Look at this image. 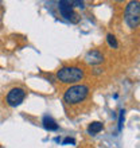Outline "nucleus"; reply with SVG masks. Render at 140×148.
I'll list each match as a JSON object with an SVG mask.
<instances>
[{"instance_id": "nucleus-11", "label": "nucleus", "mask_w": 140, "mask_h": 148, "mask_svg": "<svg viewBox=\"0 0 140 148\" xmlns=\"http://www.w3.org/2000/svg\"><path fill=\"white\" fill-rule=\"evenodd\" d=\"M71 5H73V7H80V8H82V10L85 8V3H84V1H80V0H73V1H71Z\"/></svg>"}, {"instance_id": "nucleus-6", "label": "nucleus", "mask_w": 140, "mask_h": 148, "mask_svg": "<svg viewBox=\"0 0 140 148\" xmlns=\"http://www.w3.org/2000/svg\"><path fill=\"white\" fill-rule=\"evenodd\" d=\"M85 61L89 65H100V63H102V61H104V55L100 53L98 50H90L88 51V54L85 55Z\"/></svg>"}, {"instance_id": "nucleus-4", "label": "nucleus", "mask_w": 140, "mask_h": 148, "mask_svg": "<svg viewBox=\"0 0 140 148\" xmlns=\"http://www.w3.org/2000/svg\"><path fill=\"white\" fill-rule=\"evenodd\" d=\"M26 96H27V93L23 88H12L5 96V102H7L8 106L16 108L24 101Z\"/></svg>"}, {"instance_id": "nucleus-8", "label": "nucleus", "mask_w": 140, "mask_h": 148, "mask_svg": "<svg viewBox=\"0 0 140 148\" xmlns=\"http://www.w3.org/2000/svg\"><path fill=\"white\" fill-rule=\"evenodd\" d=\"M102 128H104L102 123H100V121H93V123H90L89 127H88V133H89V135H97L98 132L102 131Z\"/></svg>"}, {"instance_id": "nucleus-10", "label": "nucleus", "mask_w": 140, "mask_h": 148, "mask_svg": "<svg viewBox=\"0 0 140 148\" xmlns=\"http://www.w3.org/2000/svg\"><path fill=\"white\" fill-rule=\"evenodd\" d=\"M124 119H125V110L121 109L120 110V116H119V131H123V127H124Z\"/></svg>"}, {"instance_id": "nucleus-2", "label": "nucleus", "mask_w": 140, "mask_h": 148, "mask_svg": "<svg viewBox=\"0 0 140 148\" xmlns=\"http://www.w3.org/2000/svg\"><path fill=\"white\" fill-rule=\"evenodd\" d=\"M85 73L78 66H63L57 71V79L62 84H77L84 78Z\"/></svg>"}, {"instance_id": "nucleus-5", "label": "nucleus", "mask_w": 140, "mask_h": 148, "mask_svg": "<svg viewBox=\"0 0 140 148\" xmlns=\"http://www.w3.org/2000/svg\"><path fill=\"white\" fill-rule=\"evenodd\" d=\"M58 10L61 12V15L63 16V19L69 20L71 23H78L80 20V16L75 11H74V7L71 5V1L69 0H61L58 1Z\"/></svg>"}, {"instance_id": "nucleus-12", "label": "nucleus", "mask_w": 140, "mask_h": 148, "mask_svg": "<svg viewBox=\"0 0 140 148\" xmlns=\"http://www.w3.org/2000/svg\"><path fill=\"white\" fill-rule=\"evenodd\" d=\"M62 144L63 145H66V144H75V140H74L73 137H66V139L62 141Z\"/></svg>"}, {"instance_id": "nucleus-13", "label": "nucleus", "mask_w": 140, "mask_h": 148, "mask_svg": "<svg viewBox=\"0 0 140 148\" xmlns=\"http://www.w3.org/2000/svg\"><path fill=\"white\" fill-rule=\"evenodd\" d=\"M0 148H1V147H0Z\"/></svg>"}, {"instance_id": "nucleus-1", "label": "nucleus", "mask_w": 140, "mask_h": 148, "mask_svg": "<svg viewBox=\"0 0 140 148\" xmlns=\"http://www.w3.org/2000/svg\"><path fill=\"white\" fill-rule=\"evenodd\" d=\"M89 93H90L89 86L82 85V84H75V85L70 86V88H67L65 90V93H63V102L70 106L80 105V104H82L86 98L89 97Z\"/></svg>"}, {"instance_id": "nucleus-9", "label": "nucleus", "mask_w": 140, "mask_h": 148, "mask_svg": "<svg viewBox=\"0 0 140 148\" xmlns=\"http://www.w3.org/2000/svg\"><path fill=\"white\" fill-rule=\"evenodd\" d=\"M106 42H108V45L112 47V49H117V47H119L117 39H116V36L113 35V34H108V35H106Z\"/></svg>"}, {"instance_id": "nucleus-7", "label": "nucleus", "mask_w": 140, "mask_h": 148, "mask_svg": "<svg viewBox=\"0 0 140 148\" xmlns=\"http://www.w3.org/2000/svg\"><path fill=\"white\" fill-rule=\"evenodd\" d=\"M42 124H43V128L47 129V131H58V128H59V125L57 124V121H55L51 116L43 117Z\"/></svg>"}, {"instance_id": "nucleus-3", "label": "nucleus", "mask_w": 140, "mask_h": 148, "mask_svg": "<svg viewBox=\"0 0 140 148\" xmlns=\"http://www.w3.org/2000/svg\"><path fill=\"white\" fill-rule=\"evenodd\" d=\"M125 23L129 28H137L140 22V3L139 1H129L124 11Z\"/></svg>"}]
</instances>
